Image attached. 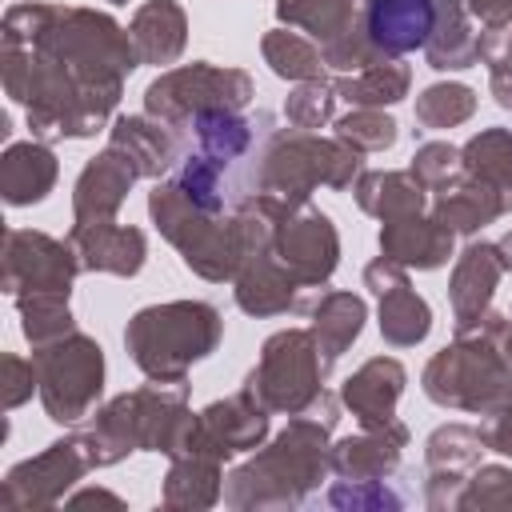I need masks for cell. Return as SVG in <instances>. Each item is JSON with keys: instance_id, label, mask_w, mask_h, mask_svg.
Wrapping results in <instances>:
<instances>
[{"instance_id": "obj_1", "label": "cell", "mask_w": 512, "mask_h": 512, "mask_svg": "<svg viewBox=\"0 0 512 512\" xmlns=\"http://www.w3.org/2000/svg\"><path fill=\"white\" fill-rule=\"evenodd\" d=\"M0 40L40 52L76 84L112 100L124 96V80L132 76V68H140L128 28H120L108 12L80 4H44V0L12 4L4 12Z\"/></svg>"}, {"instance_id": "obj_2", "label": "cell", "mask_w": 512, "mask_h": 512, "mask_svg": "<svg viewBox=\"0 0 512 512\" xmlns=\"http://www.w3.org/2000/svg\"><path fill=\"white\" fill-rule=\"evenodd\" d=\"M340 420V396L324 388V396L288 416V424L264 440L244 464L224 476V504L236 512H280L300 508L332 472V428Z\"/></svg>"}, {"instance_id": "obj_3", "label": "cell", "mask_w": 512, "mask_h": 512, "mask_svg": "<svg viewBox=\"0 0 512 512\" xmlns=\"http://www.w3.org/2000/svg\"><path fill=\"white\" fill-rule=\"evenodd\" d=\"M196 412L188 408V384H144L100 404L84 424H76L92 468H112L132 452H160L176 460L192 436Z\"/></svg>"}, {"instance_id": "obj_4", "label": "cell", "mask_w": 512, "mask_h": 512, "mask_svg": "<svg viewBox=\"0 0 512 512\" xmlns=\"http://www.w3.org/2000/svg\"><path fill=\"white\" fill-rule=\"evenodd\" d=\"M0 80L12 104L24 108L28 128L36 140H92L116 112L120 100L100 96L60 72L52 60L24 44H4L0 52Z\"/></svg>"}, {"instance_id": "obj_5", "label": "cell", "mask_w": 512, "mask_h": 512, "mask_svg": "<svg viewBox=\"0 0 512 512\" xmlns=\"http://www.w3.org/2000/svg\"><path fill=\"white\" fill-rule=\"evenodd\" d=\"M360 172H364V152H356L340 136H320V132L272 124L244 168L240 196L268 192V196H280L288 204H308L316 188L344 192L356 184Z\"/></svg>"}, {"instance_id": "obj_6", "label": "cell", "mask_w": 512, "mask_h": 512, "mask_svg": "<svg viewBox=\"0 0 512 512\" xmlns=\"http://www.w3.org/2000/svg\"><path fill=\"white\" fill-rule=\"evenodd\" d=\"M504 328L508 308H488V316L456 332L452 344L432 352V360L420 372V388L432 404L452 412H492L512 392V360L504 352Z\"/></svg>"}, {"instance_id": "obj_7", "label": "cell", "mask_w": 512, "mask_h": 512, "mask_svg": "<svg viewBox=\"0 0 512 512\" xmlns=\"http://www.w3.org/2000/svg\"><path fill=\"white\" fill-rule=\"evenodd\" d=\"M224 340V316L208 300H164L132 312L124 328L128 360L160 384H184L192 364L208 360Z\"/></svg>"}, {"instance_id": "obj_8", "label": "cell", "mask_w": 512, "mask_h": 512, "mask_svg": "<svg viewBox=\"0 0 512 512\" xmlns=\"http://www.w3.org/2000/svg\"><path fill=\"white\" fill-rule=\"evenodd\" d=\"M328 372L312 328H280L260 344V360L240 388L272 416H300L324 396Z\"/></svg>"}, {"instance_id": "obj_9", "label": "cell", "mask_w": 512, "mask_h": 512, "mask_svg": "<svg viewBox=\"0 0 512 512\" xmlns=\"http://www.w3.org/2000/svg\"><path fill=\"white\" fill-rule=\"evenodd\" d=\"M148 216H152L156 232L180 252L188 272H196L208 284H224V280L232 284V276H236V236H232L228 216H212V212L196 208L172 184V176L152 184Z\"/></svg>"}, {"instance_id": "obj_10", "label": "cell", "mask_w": 512, "mask_h": 512, "mask_svg": "<svg viewBox=\"0 0 512 512\" xmlns=\"http://www.w3.org/2000/svg\"><path fill=\"white\" fill-rule=\"evenodd\" d=\"M40 372V404L52 424L76 428L100 408L104 392V348L88 332H68L44 348H32Z\"/></svg>"}, {"instance_id": "obj_11", "label": "cell", "mask_w": 512, "mask_h": 512, "mask_svg": "<svg viewBox=\"0 0 512 512\" xmlns=\"http://www.w3.org/2000/svg\"><path fill=\"white\" fill-rule=\"evenodd\" d=\"M256 96V84L244 68H224L208 60H192L180 68H164L148 88H144V112L172 124L176 132H188V124L200 112H244Z\"/></svg>"}, {"instance_id": "obj_12", "label": "cell", "mask_w": 512, "mask_h": 512, "mask_svg": "<svg viewBox=\"0 0 512 512\" xmlns=\"http://www.w3.org/2000/svg\"><path fill=\"white\" fill-rule=\"evenodd\" d=\"M92 472V456L72 428L68 436L52 440L44 452L12 464L0 480V508L4 512H40L68 500V492Z\"/></svg>"}, {"instance_id": "obj_13", "label": "cell", "mask_w": 512, "mask_h": 512, "mask_svg": "<svg viewBox=\"0 0 512 512\" xmlns=\"http://www.w3.org/2000/svg\"><path fill=\"white\" fill-rule=\"evenodd\" d=\"M72 240H56L36 228H4V292L20 296H72L80 276Z\"/></svg>"}, {"instance_id": "obj_14", "label": "cell", "mask_w": 512, "mask_h": 512, "mask_svg": "<svg viewBox=\"0 0 512 512\" xmlns=\"http://www.w3.org/2000/svg\"><path fill=\"white\" fill-rule=\"evenodd\" d=\"M276 20L300 28L320 44V56L336 72H360L376 60L360 28V0H276Z\"/></svg>"}, {"instance_id": "obj_15", "label": "cell", "mask_w": 512, "mask_h": 512, "mask_svg": "<svg viewBox=\"0 0 512 512\" xmlns=\"http://www.w3.org/2000/svg\"><path fill=\"white\" fill-rule=\"evenodd\" d=\"M276 264L300 284V288H324L340 264V232L328 212L308 204H284L272 236Z\"/></svg>"}, {"instance_id": "obj_16", "label": "cell", "mask_w": 512, "mask_h": 512, "mask_svg": "<svg viewBox=\"0 0 512 512\" xmlns=\"http://www.w3.org/2000/svg\"><path fill=\"white\" fill-rule=\"evenodd\" d=\"M268 416L272 412L260 408L244 388L236 396H228V400H212L208 408L196 412L192 436H188L180 456H208V460L224 464V460H232L240 452H256L268 440V432H272Z\"/></svg>"}, {"instance_id": "obj_17", "label": "cell", "mask_w": 512, "mask_h": 512, "mask_svg": "<svg viewBox=\"0 0 512 512\" xmlns=\"http://www.w3.org/2000/svg\"><path fill=\"white\" fill-rule=\"evenodd\" d=\"M364 288L380 300L376 308V324L388 348H416L420 340H428L432 332V308L428 300L412 288L408 268L376 256L372 264H364Z\"/></svg>"}, {"instance_id": "obj_18", "label": "cell", "mask_w": 512, "mask_h": 512, "mask_svg": "<svg viewBox=\"0 0 512 512\" xmlns=\"http://www.w3.org/2000/svg\"><path fill=\"white\" fill-rule=\"evenodd\" d=\"M436 0H360V28L376 60H404L424 52L436 32Z\"/></svg>"}, {"instance_id": "obj_19", "label": "cell", "mask_w": 512, "mask_h": 512, "mask_svg": "<svg viewBox=\"0 0 512 512\" xmlns=\"http://www.w3.org/2000/svg\"><path fill=\"white\" fill-rule=\"evenodd\" d=\"M500 276H504L500 244H488V240L464 244V252L452 264V276H448V304H452L456 332H468L488 316Z\"/></svg>"}, {"instance_id": "obj_20", "label": "cell", "mask_w": 512, "mask_h": 512, "mask_svg": "<svg viewBox=\"0 0 512 512\" xmlns=\"http://www.w3.org/2000/svg\"><path fill=\"white\" fill-rule=\"evenodd\" d=\"M108 148H116L140 180H160L184 160V140L172 124L140 112V116H116L108 128Z\"/></svg>"}, {"instance_id": "obj_21", "label": "cell", "mask_w": 512, "mask_h": 512, "mask_svg": "<svg viewBox=\"0 0 512 512\" xmlns=\"http://www.w3.org/2000/svg\"><path fill=\"white\" fill-rule=\"evenodd\" d=\"M232 296H236V308L248 316H288L304 308V288L276 264L272 244L248 252L236 264Z\"/></svg>"}, {"instance_id": "obj_22", "label": "cell", "mask_w": 512, "mask_h": 512, "mask_svg": "<svg viewBox=\"0 0 512 512\" xmlns=\"http://www.w3.org/2000/svg\"><path fill=\"white\" fill-rule=\"evenodd\" d=\"M136 168L116 152V148H104L96 152L76 184H72V224H96V220H116V212L124 208L132 184H136Z\"/></svg>"}, {"instance_id": "obj_23", "label": "cell", "mask_w": 512, "mask_h": 512, "mask_svg": "<svg viewBox=\"0 0 512 512\" xmlns=\"http://www.w3.org/2000/svg\"><path fill=\"white\" fill-rule=\"evenodd\" d=\"M80 268L84 272H108V276H136L148 260V236L136 224L96 220V224H72L68 232Z\"/></svg>"}, {"instance_id": "obj_24", "label": "cell", "mask_w": 512, "mask_h": 512, "mask_svg": "<svg viewBox=\"0 0 512 512\" xmlns=\"http://www.w3.org/2000/svg\"><path fill=\"white\" fill-rule=\"evenodd\" d=\"M408 448V428L400 420L384 424V428H360L356 436H340L332 440V476L340 480H388L400 472Z\"/></svg>"}, {"instance_id": "obj_25", "label": "cell", "mask_w": 512, "mask_h": 512, "mask_svg": "<svg viewBox=\"0 0 512 512\" xmlns=\"http://www.w3.org/2000/svg\"><path fill=\"white\" fill-rule=\"evenodd\" d=\"M404 384H408V372L400 360L372 356L340 384V404L356 416L360 428H384L396 420V404L404 396Z\"/></svg>"}, {"instance_id": "obj_26", "label": "cell", "mask_w": 512, "mask_h": 512, "mask_svg": "<svg viewBox=\"0 0 512 512\" xmlns=\"http://www.w3.org/2000/svg\"><path fill=\"white\" fill-rule=\"evenodd\" d=\"M456 232L444 228L432 212H416V216H400V220H384L380 224V256L404 264L408 272H432L444 268L452 256Z\"/></svg>"}, {"instance_id": "obj_27", "label": "cell", "mask_w": 512, "mask_h": 512, "mask_svg": "<svg viewBox=\"0 0 512 512\" xmlns=\"http://www.w3.org/2000/svg\"><path fill=\"white\" fill-rule=\"evenodd\" d=\"M60 180V160L52 152V144L44 140H16L4 148L0 156V196L12 208H32L40 200H48V192Z\"/></svg>"}, {"instance_id": "obj_28", "label": "cell", "mask_w": 512, "mask_h": 512, "mask_svg": "<svg viewBox=\"0 0 512 512\" xmlns=\"http://www.w3.org/2000/svg\"><path fill=\"white\" fill-rule=\"evenodd\" d=\"M128 36L140 64L168 68L188 48V12L180 0H144L128 20Z\"/></svg>"}, {"instance_id": "obj_29", "label": "cell", "mask_w": 512, "mask_h": 512, "mask_svg": "<svg viewBox=\"0 0 512 512\" xmlns=\"http://www.w3.org/2000/svg\"><path fill=\"white\" fill-rule=\"evenodd\" d=\"M352 196H356V208L376 216L380 224L428 212V200H432V192L408 168H364L352 184Z\"/></svg>"}, {"instance_id": "obj_30", "label": "cell", "mask_w": 512, "mask_h": 512, "mask_svg": "<svg viewBox=\"0 0 512 512\" xmlns=\"http://www.w3.org/2000/svg\"><path fill=\"white\" fill-rule=\"evenodd\" d=\"M428 212L444 228H452L456 236H476L480 228H488V224H496L504 216V204L488 184H480L476 176L460 172V176H452L448 184H440L432 192Z\"/></svg>"}, {"instance_id": "obj_31", "label": "cell", "mask_w": 512, "mask_h": 512, "mask_svg": "<svg viewBox=\"0 0 512 512\" xmlns=\"http://www.w3.org/2000/svg\"><path fill=\"white\" fill-rule=\"evenodd\" d=\"M312 316V336H316V348L324 356V364L332 368L364 332V320H368V304L364 296L356 292H344V288H332V292H320V300L308 308Z\"/></svg>"}, {"instance_id": "obj_32", "label": "cell", "mask_w": 512, "mask_h": 512, "mask_svg": "<svg viewBox=\"0 0 512 512\" xmlns=\"http://www.w3.org/2000/svg\"><path fill=\"white\" fill-rule=\"evenodd\" d=\"M224 500V464L208 456L168 460V476L160 488V504L172 512H204Z\"/></svg>"}, {"instance_id": "obj_33", "label": "cell", "mask_w": 512, "mask_h": 512, "mask_svg": "<svg viewBox=\"0 0 512 512\" xmlns=\"http://www.w3.org/2000/svg\"><path fill=\"white\" fill-rule=\"evenodd\" d=\"M460 164L468 176L488 184L500 196L504 216H512V128H480L460 148Z\"/></svg>"}, {"instance_id": "obj_34", "label": "cell", "mask_w": 512, "mask_h": 512, "mask_svg": "<svg viewBox=\"0 0 512 512\" xmlns=\"http://www.w3.org/2000/svg\"><path fill=\"white\" fill-rule=\"evenodd\" d=\"M336 96L348 100L352 108H392L408 96L412 88V68L404 60H384V64H368L360 72H340Z\"/></svg>"}, {"instance_id": "obj_35", "label": "cell", "mask_w": 512, "mask_h": 512, "mask_svg": "<svg viewBox=\"0 0 512 512\" xmlns=\"http://www.w3.org/2000/svg\"><path fill=\"white\" fill-rule=\"evenodd\" d=\"M488 452L480 428L472 424H440L428 432L424 440V472L432 476H456V480H468V472L480 464V456Z\"/></svg>"}, {"instance_id": "obj_36", "label": "cell", "mask_w": 512, "mask_h": 512, "mask_svg": "<svg viewBox=\"0 0 512 512\" xmlns=\"http://www.w3.org/2000/svg\"><path fill=\"white\" fill-rule=\"evenodd\" d=\"M260 56L280 80H292V84L324 80V68H328L324 56H320V44L300 36V32H292V28H284V24L260 36Z\"/></svg>"}, {"instance_id": "obj_37", "label": "cell", "mask_w": 512, "mask_h": 512, "mask_svg": "<svg viewBox=\"0 0 512 512\" xmlns=\"http://www.w3.org/2000/svg\"><path fill=\"white\" fill-rule=\"evenodd\" d=\"M412 112H416V124L424 132H448V128H460L476 116V92L460 80H440L416 96Z\"/></svg>"}, {"instance_id": "obj_38", "label": "cell", "mask_w": 512, "mask_h": 512, "mask_svg": "<svg viewBox=\"0 0 512 512\" xmlns=\"http://www.w3.org/2000/svg\"><path fill=\"white\" fill-rule=\"evenodd\" d=\"M16 312H20V332L32 348H44V344L76 332V316L68 308V296H20Z\"/></svg>"}, {"instance_id": "obj_39", "label": "cell", "mask_w": 512, "mask_h": 512, "mask_svg": "<svg viewBox=\"0 0 512 512\" xmlns=\"http://www.w3.org/2000/svg\"><path fill=\"white\" fill-rule=\"evenodd\" d=\"M336 84L324 76V80H300L288 96H284V120L288 128H300V132H316L324 128L328 120H336Z\"/></svg>"}, {"instance_id": "obj_40", "label": "cell", "mask_w": 512, "mask_h": 512, "mask_svg": "<svg viewBox=\"0 0 512 512\" xmlns=\"http://www.w3.org/2000/svg\"><path fill=\"white\" fill-rule=\"evenodd\" d=\"M332 128L356 152H388L400 140V124L384 108H352V112L336 116Z\"/></svg>"}, {"instance_id": "obj_41", "label": "cell", "mask_w": 512, "mask_h": 512, "mask_svg": "<svg viewBox=\"0 0 512 512\" xmlns=\"http://www.w3.org/2000/svg\"><path fill=\"white\" fill-rule=\"evenodd\" d=\"M328 504L340 512H400L408 504V496L388 480H332L328 488Z\"/></svg>"}, {"instance_id": "obj_42", "label": "cell", "mask_w": 512, "mask_h": 512, "mask_svg": "<svg viewBox=\"0 0 512 512\" xmlns=\"http://www.w3.org/2000/svg\"><path fill=\"white\" fill-rule=\"evenodd\" d=\"M456 512H512V468L504 464H476L460 492Z\"/></svg>"}, {"instance_id": "obj_43", "label": "cell", "mask_w": 512, "mask_h": 512, "mask_svg": "<svg viewBox=\"0 0 512 512\" xmlns=\"http://www.w3.org/2000/svg\"><path fill=\"white\" fill-rule=\"evenodd\" d=\"M480 64L488 68V92L492 100L512 112V24L484 28L480 32Z\"/></svg>"}, {"instance_id": "obj_44", "label": "cell", "mask_w": 512, "mask_h": 512, "mask_svg": "<svg viewBox=\"0 0 512 512\" xmlns=\"http://www.w3.org/2000/svg\"><path fill=\"white\" fill-rule=\"evenodd\" d=\"M408 172H412L428 192H436L440 184H448L452 176L464 172V164H460V148L448 144V140H428V144H420V148L412 152Z\"/></svg>"}, {"instance_id": "obj_45", "label": "cell", "mask_w": 512, "mask_h": 512, "mask_svg": "<svg viewBox=\"0 0 512 512\" xmlns=\"http://www.w3.org/2000/svg\"><path fill=\"white\" fill-rule=\"evenodd\" d=\"M0 396H4V408H20L32 400V392H40V372H36V360H24L16 352H4L0 356Z\"/></svg>"}, {"instance_id": "obj_46", "label": "cell", "mask_w": 512, "mask_h": 512, "mask_svg": "<svg viewBox=\"0 0 512 512\" xmlns=\"http://www.w3.org/2000/svg\"><path fill=\"white\" fill-rule=\"evenodd\" d=\"M480 436H484L488 452L512 456V392H508L492 412H484V420H480Z\"/></svg>"}, {"instance_id": "obj_47", "label": "cell", "mask_w": 512, "mask_h": 512, "mask_svg": "<svg viewBox=\"0 0 512 512\" xmlns=\"http://www.w3.org/2000/svg\"><path fill=\"white\" fill-rule=\"evenodd\" d=\"M468 16L480 20L484 28H504L512 24V0H464Z\"/></svg>"}, {"instance_id": "obj_48", "label": "cell", "mask_w": 512, "mask_h": 512, "mask_svg": "<svg viewBox=\"0 0 512 512\" xmlns=\"http://www.w3.org/2000/svg\"><path fill=\"white\" fill-rule=\"evenodd\" d=\"M68 508H88V504H104V508H124V500L116 496V492H104V488H80V492H72L68 500H64Z\"/></svg>"}, {"instance_id": "obj_49", "label": "cell", "mask_w": 512, "mask_h": 512, "mask_svg": "<svg viewBox=\"0 0 512 512\" xmlns=\"http://www.w3.org/2000/svg\"><path fill=\"white\" fill-rule=\"evenodd\" d=\"M496 244H500V256H504V272H512V232H504Z\"/></svg>"}, {"instance_id": "obj_50", "label": "cell", "mask_w": 512, "mask_h": 512, "mask_svg": "<svg viewBox=\"0 0 512 512\" xmlns=\"http://www.w3.org/2000/svg\"><path fill=\"white\" fill-rule=\"evenodd\" d=\"M504 352L512 360V304H508V328H504Z\"/></svg>"}, {"instance_id": "obj_51", "label": "cell", "mask_w": 512, "mask_h": 512, "mask_svg": "<svg viewBox=\"0 0 512 512\" xmlns=\"http://www.w3.org/2000/svg\"><path fill=\"white\" fill-rule=\"evenodd\" d=\"M108 4H128V0H108Z\"/></svg>"}]
</instances>
